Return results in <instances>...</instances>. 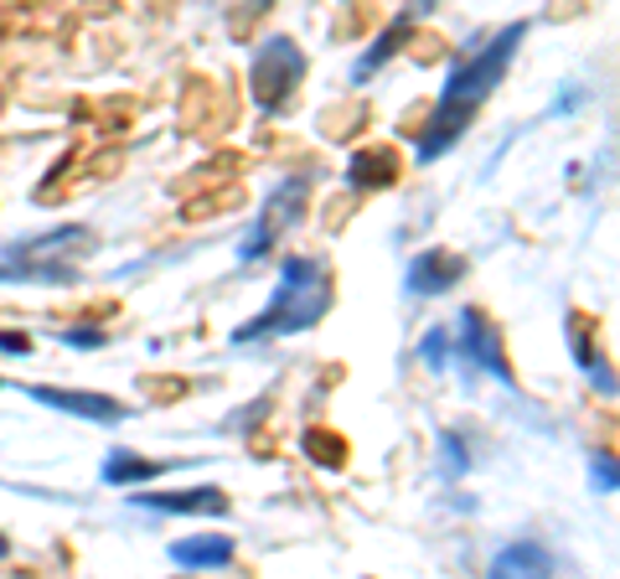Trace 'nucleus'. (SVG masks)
Returning <instances> with one entry per match:
<instances>
[{
  "instance_id": "nucleus-11",
  "label": "nucleus",
  "mask_w": 620,
  "mask_h": 579,
  "mask_svg": "<svg viewBox=\"0 0 620 579\" xmlns=\"http://www.w3.org/2000/svg\"><path fill=\"white\" fill-rule=\"evenodd\" d=\"M171 559L186 564V569H222V564L233 559V538L228 533H197V538L171 544Z\"/></svg>"
},
{
  "instance_id": "nucleus-18",
  "label": "nucleus",
  "mask_w": 620,
  "mask_h": 579,
  "mask_svg": "<svg viewBox=\"0 0 620 579\" xmlns=\"http://www.w3.org/2000/svg\"><path fill=\"white\" fill-rule=\"evenodd\" d=\"M589 383H595V389H600V393H610V398H616V393H620V383H616V378H610V362H605V358H595V362H589Z\"/></svg>"
},
{
  "instance_id": "nucleus-10",
  "label": "nucleus",
  "mask_w": 620,
  "mask_h": 579,
  "mask_svg": "<svg viewBox=\"0 0 620 579\" xmlns=\"http://www.w3.org/2000/svg\"><path fill=\"white\" fill-rule=\"evenodd\" d=\"M134 507L186 512V517H222V512H228V496H222L218 487H197V492H140Z\"/></svg>"
},
{
  "instance_id": "nucleus-16",
  "label": "nucleus",
  "mask_w": 620,
  "mask_h": 579,
  "mask_svg": "<svg viewBox=\"0 0 620 579\" xmlns=\"http://www.w3.org/2000/svg\"><path fill=\"white\" fill-rule=\"evenodd\" d=\"M439 450H445V477H466L470 471V450H466V440H460V435H455V429H445V435H439Z\"/></svg>"
},
{
  "instance_id": "nucleus-3",
  "label": "nucleus",
  "mask_w": 620,
  "mask_h": 579,
  "mask_svg": "<svg viewBox=\"0 0 620 579\" xmlns=\"http://www.w3.org/2000/svg\"><path fill=\"white\" fill-rule=\"evenodd\" d=\"M99 243L94 228L84 222H67V228H47L36 239H21L6 249L0 259V280L11 285H73L78 280V259H88V249Z\"/></svg>"
},
{
  "instance_id": "nucleus-15",
  "label": "nucleus",
  "mask_w": 620,
  "mask_h": 579,
  "mask_svg": "<svg viewBox=\"0 0 620 579\" xmlns=\"http://www.w3.org/2000/svg\"><path fill=\"white\" fill-rule=\"evenodd\" d=\"M589 487L600 496L620 492V460L610 456V450H595V456H589Z\"/></svg>"
},
{
  "instance_id": "nucleus-2",
  "label": "nucleus",
  "mask_w": 620,
  "mask_h": 579,
  "mask_svg": "<svg viewBox=\"0 0 620 579\" xmlns=\"http://www.w3.org/2000/svg\"><path fill=\"white\" fill-rule=\"evenodd\" d=\"M331 306V280L320 270L316 259H285L280 264V290L269 295V306L243 321L233 331L238 347H249V341H274V337H295L305 326H316Z\"/></svg>"
},
{
  "instance_id": "nucleus-5",
  "label": "nucleus",
  "mask_w": 620,
  "mask_h": 579,
  "mask_svg": "<svg viewBox=\"0 0 620 579\" xmlns=\"http://www.w3.org/2000/svg\"><path fill=\"white\" fill-rule=\"evenodd\" d=\"M301 73H305V52L290 36H269L259 63H253V94H259V103L280 114L290 103V94L301 88Z\"/></svg>"
},
{
  "instance_id": "nucleus-13",
  "label": "nucleus",
  "mask_w": 620,
  "mask_h": 579,
  "mask_svg": "<svg viewBox=\"0 0 620 579\" xmlns=\"http://www.w3.org/2000/svg\"><path fill=\"white\" fill-rule=\"evenodd\" d=\"M393 176H399L393 151H362V155H352V166H347V182H352V187H388Z\"/></svg>"
},
{
  "instance_id": "nucleus-19",
  "label": "nucleus",
  "mask_w": 620,
  "mask_h": 579,
  "mask_svg": "<svg viewBox=\"0 0 620 579\" xmlns=\"http://www.w3.org/2000/svg\"><path fill=\"white\" fill-rule=\"evenodd\" d=\"M63 341L67 347H104V331H94V326H73V331H63Z\"/></svg>"
},
{
  "instance_id": "nucleus-12",
  "label": "nucleus",
  "mask_w": 620,
  "mask_h": 579,
  "mask_svg": "<svg viewBox=\"0 0 620 579\" xmlns=\"http://www.w3.org/2000/svg\"><path fill=\"white\" fill-rule=\"evenodd\" d=\"M171 460H145L134 456V450H115V456L104 460V481H115V487H134V481H151L161 477Z\"/></svg>"
},
{
  "instance_id": "nucleus-1",
  "label": "nucleus",
  "mask_w": 620,
  "mask_h": 579,
  "mask_svg": "<svg viewBox=\"0 0 620 579\" xmlns=\"http://www.w3.org/2000/svg\"><path fill=\"white\" fill-rule=\"evenodd\" d=\"M522 36H527V21H518V26H502V32L491 36L487 47L466 52L460 63L450 68V78H445V94H439V109L429 114V124H424L420 135V151H414V161L420 166H429V161H439V155L450 151L455 140L466 135V124L476 120V109L491 99V88L502 84L507 63H512V52L522 47Z\"/></svg>"
},
{
  "instance_id": "nucleus-9",
  "label": "nucleus",
  "mask_w": 620,
  "mask_h": 579,
  "mask_svg": "<svg viewBox=\"0 0 620 579\" xmlns=\"http://www.w3.org/2000/svg\"><path fill=\"white\" fill-rule=\"evenodd\" d=\"M554 554L533 538H522V544H507L497 559H491L487 579H554Z\"/></svg>"
},
{
  "instance_id": "nucleus-20",
  "label": "nucleus",
  "mask_w": 620,
  "mask_h": 579,
  "mask_svg": "<svg viewBox=\"0 0 620 579\" xmlns=\"http://www.w3.org/2000/svg\"><path fill=\"white\" fill-rule=\"evenodd\" d=\"M0 352H32V341L17 337V331H0Z\"/></svg>"
},
{
  "instance_id": "nucleus-6",
  "label": "nucleus",
  "mask_w": 620,
  "mask_h": 579,
  "mask_svg": "<svg viewBox=\"0 0 620 579\" xmlns=\"http://www.w3.org/2000/svg\"><path fill=\"white\" fill-rule=\"evenodd\" d=\"M36 404H47V409L67 414V419H88V425H119V419H130V404H119L109 393H84V389H47V383H36L26 389Z\"/></svg>"
},
{
  "instance_id": "nucleus-14",
  "label": "nucleus",
  "mask_w": 620,
  "mask_h": 579,
  "mask_svg": "<svg viewBox=\"0 0 620 579\" xmlns=\"http://www.w3.org/2000/svg\"><path fill=\"white\" fill-rule=\"evenodd\" d=\"M420 11H429V6H414V11H409V17H403L399 26H393V32H383V36H378V47H372L368 57H362V63H357V73H352L357 84H362V78H368V73H378V68H383V63H388V52H399V47H393V42H399V36H403V26H409V21L420 17Z\"/></svg>"
},
{
  "instance_id": "nucleus-17",
  "label": "nucleus",
  "mask_w": 620,
  "mask_h": 579,
  "mask_svg": "<svg viewBox=\"0 0 620 579\" xmlns=\"http://www.w3.org/2000/svg\"><path fill=\"white\" fill-rule=\"evenodd\" d=\"M420 358L429 362V368H445V362H450V337H445L439 326H429V331H424V341H420Z\"/></svg>"
},
{
  "instance_id": "nucleus-4",
  "label": "nucleus",
  "mask_w": 620,
  "mask_h": 579,
  "mask_svg": "<svg viewBox=\"0 0 620 579\" xmlns=\"http://www.w3.org/2000/svg\"><path fill=\"white\" fill-rule=\"evenodd\" d=\"M311 187H316V171H295V176H285L280 187L269 192L264 218H259V228H253L249 239H243V249H238V259H243V264H253V259H264L269 249L280 243V233H290V228L301 222Z\"/></svg>"
},
{
  "instance_id": "nucleus-7",
  "label": "nucleus",
  "mask_w": 620,
  "mask_h": 579,
  "mask_svg": "<svg viewBox=\"0 0 620 579\" xmlns=\"http://www.w3.org/2000/svg\"><path fill=\"white\" fill-rule=\"evenodd\" d=\"M460 358L476 368V373H491L512 383L507 373V358H502V337H497V326L481 316V310H460Z\"/></svg>"
},
{
  "instance_id": "nucleus-21",
  "label": "nucleus",
  "mask_w": 620,
  "mask_h": 579,
  "mask_svg": "<svg viewBox=\"0 0 620 579\" xmlns=\"http://www.w3.org/2000/svg\"><path fill=\"white\" fill-rule=\"evenodd\" d=\"M6 554H11V544H6V533H0V559H6Z\"/></svg>"
},
{
  "instance_id": "nucleus-8",
  "label": "nucleus",
  "mask_w": 620,
  "mask_h": 579,
  "mask_svg": "<svg viewBox=\"0 0 620 579\" xmlns=\"http://www.w3.org/2000/svg\"><path fill=\"white\" fill-rule=\"evenodd\" d=\"M460 274H466V259L429 249V254H414L409 274H403V290H409V301H429V295H445L450 285H460Z\"/></svg>"
}]
</instances>
